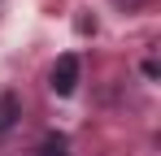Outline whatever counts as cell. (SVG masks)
<instances>
[{"label":"cell","mask_w":161,"mask_h":156,"mask_svg":"<svg viewBox=\"0 0 161 156\" xmlns=\"http://www.w3.org/2000/svg\"><path fill=\"white\" fill-rule=\"evenodd\" d=\"M65 148H70L65 134H48V139L39 143V156H65Z\"/></svg>","instance_id":"3957f363"},{"label":"cell","mask_w":161,"mask_h":156,"mask_svg":"<svg viewBox=\"0 0 161 156\" xmlns=\"http://www.w3.org/2000/svg\"><path fill=\"white\" fill-rule=\"evenodd\" d=\"M18 117H22V100H18L13 91H4V96H0V134H4V130H13Z\"/></svg>","instance_id":"7a4b0ae2"},{"label":"cell","mask_w":161,"mask_h":156,"mask_svg":"<svg viewBox=\"0 0 161 156\" xmlns=\"http://www.w3.org/2000/svg\"><path fill=\"white\" fill-rule=\"evenodd\" d=\"M79 56L74 52H65V56H57V65L48 70V91L53 96H74V87H79Z\"/></svg>","instance_id":"6da1fadb"}]
</instances>
